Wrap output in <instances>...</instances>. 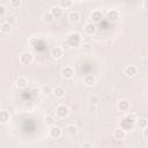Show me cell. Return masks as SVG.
Segmentation results:
<instances>
[{"label": "cell", "mask_w": 148, "mask_h": 148, "mask_svg": "<svg viewBox=\"0 0 148 148\" xmlns=\"http://www.w3.org/2000/svg\"><path fill=\"white\" fill-rule=\"evenodd\" d=\"M81 40H82V37H81V35H80L79 32H76V31L69 34V35L67 36V39H66V42H67V44L69 45V47H72V46H79V45L81 44Z\"/></svg>", "instance_id": "cell-1"}, {"label": "cell", "mask_w": 148, "mask_h": 148, "mask_svg": "<svg viewBox=\"0 0 148 148\" xmlns=\"http://www.w3.org/2000/svg\"><path fill=\"white\" fill-rule=\"evenodd\" d=\"M32 60H34V56L31 52L25 51V52H22L20 56V62L23 65H30L32 62Z\"/></svg>", "instance_id": "cell-2"}, {"label": "cell", "mask_w": 148, "mask_h": 148, "mask_svg": "<svg viewBox=\"0 0 148 148\" xmlns=\"http://www.w3.org/2000/svg\"><path fill=\"white\" fill-rule=\"evenodd\" d=\"M68 113H69V110H68V108L65 104H60V105H58L56 108V114L59 118H61V119L62 118H66L68 116Z\"/></svg>", "instance_id": "cell-3"}, {"label": "cell", "mask_w": 148, "mask_h": 148, "mask_svg": "<svg viewBox=\"0 0 148 148\" xmlns=\"http://www.w3.org/2000/svg\"><path fill=\"white\" fill-rule=\"evenodd\" d=\"M61 75H62L64 79H67V80L72 79L73 75H74V69H73V67H71V66H65V67L61 69Z\"/></svg>", "instance_id": "cell-4"}, {"label": "cell", "mask_w": 148, "mask_h": 148, "mask_svg": "<svg viewBox=\"0 0 148 148\" xmlns=\"http://www.w3.org/2000/svg\"><path fill=\"white\" fill-rule=\"evenodd\" d=\"M49 134H50V136L51 138H53V139H58V138H60L61 136V128L59 127V126H51V128L49 130Z\"/></svg>", "instance_id": "cell-5"}, {"label": "cell", "mask_w": 148, "mask_h": 148, "mask_svg": "<svg viewBox=\"0 0 148 148\" xmlns=\"http://www.w3.org/2000/svg\"><path fill=\"white\" fill-rule=\"evenodd\" d=\"M106 17H108L111 22H116V21L120 17V13H119L117 9H110V10H108V13H106Z\"/></svg>", "instance_id": "cell-6"}, {"label": "cell", "mask_w": 148, "mask_h": 148, "mask_svg": "<svg viewBox=\"0 0 148 148\" xmlns=\"http://www.w3.org/2000/svg\"><path fill=\"white\" fill-rule=\"evenodd\" d=\"M50 13H51V15L53 16V18H59V17H61V16H62L64 10H62V8H61V7H59V6H54V7H52V8H51Z\"/></svg>", "instance_id": "cell-7"}, {"label": "cell", "mask_w": 148, "mask_h": 148, "mask_svg": "<svg viewBox=\"0 0 148 148\" xmlns=\"http://www.w3.org/2000/svg\"><path fill=\"white\" fill-rule=\"evenodd\" d=\"M51 56H52L54 59H60V58L64 56V50H62V47H60V46H54V47L51 50Z\"/></svg>", "instance_id": "cell-8"}, {"label": "cell", "mask_w": 148, "mask_h": 148, "mask_svg": "<svg viewBox=\"0 0 148 148\" xmlns=\"http://www.w3.org/2000/svg\"><path fill=\"white\" fill-rule=\"evenodd\" d=\"M125 135H126V132L121 127H117L113 131V138L116 140H123V139H125Z\"/></svg>", "instance_id": "cell-9"}, {"label": "cell", "mask_w": 148, "mask_h": 148, "mask_svg": "<svg viewBox=\"0 0 148 148\" xmlns=\"http://www.w3.org/2000/svg\"><path fill=\"white\" fill-rule=\"evenodd\" d=\"M84 32L87 34V35H94L95 32H96V25H95V23H92V22H88V23H86L84 24Z\"/></svg>", "instance_id": "cell-10"}, {"label": "cell", "mask_w": 148, "mask_h": 148, "mask_svg": "<svg viewBox=\"0 0 148 148\" xmlns=\"http://www.w3.org/2000/svg\"><path fill=\"white\" fill-rule=\"evenodd\" d=\"M117 106H118L119 111L127 112V111H128V109H130V102H128V101H126V99H120V101L118 102Z\"/></svg>", "instance_id": "cell-11"}, {"label": "cell", "mask_w": 148, "mask_h": 148, "mask_svg": "<svg viewBox=\"0 0 148 148\" xmlns=\"http://www.w3.org/2000/svg\"><path fill=\"white\" fill-rule=\"evenodd\" d=\"M27 84H28V80H27L25 76H18V77L16 79V81H15V86H16L17 88H20V89L25 88Z\"/></svg>", "instance_id": "cell-12"}, {"label": "cell", "mask_w": 148, "mask_h": 148, "mask_svg": "<svg viewBox=\"0 0 148 148\" xmlns=\"http://www.w3.org/2000/svg\"><path fill=\"white\" fill-rule=\"evenodd\" d=\"M83 82H84V84H86L87 87H92V86L96 83V79H95V76H94V75L88 74V75H86V76H84Z\"/></svg>", "instance_id": "cell-13"}, {"label": "cell", "mask_w": 148, "mask_h": 148, "mask_svg": "<svg viewBox=\"0 0 148 148\" xmlns=\"http://www.w3.org/2000/svg\"><path fill=\"white\" fill-rule=\"evenodd\" d=\"M10 119V114L6 110H0V124H6Z\"/></svg>", "instance_id": "cell-14"}, {"label": "cell", "mask_w": 148, "mask_h": 148, "mask_svg": "<svg viewBox=\"0 0 148 148\" xmlns=\"http://www.w3.org/2000/svg\"><path fill=\"white\" fill-rule=\"evenodd\" d=\"M90 17L92 18L94 22H99V21L103 18V13H102V10H99V9H95V10L91 13Z\"/></svg>", "instance_id": "cell-15"}, {"label": "cell", "mask_w": 148, "mask_h": 148, "mask_svg": "<svg viewBox=\"0 0 148 148\" xmlns=\"http://www.w3.org/2000/svg\"><path fill=\"white\" fill-rule=\"evenodd\" d=\"M68 18H69V21H71V22L76 23V22H79V21H80L81 15H80V13H79V12H76V10H72V12L69 13V15H68Z\"/></svg>", "instance_id": "cell-16"}, {"label": "cell", "mask_w": 148, "mask_h": 148, "mask_svg": "<svg viewBox=\"0 0 148 148\" xmlns=\"http://www.w3.org/2000/svg\"><path fill=\"white\" fill-rule=\"evenodd\" d=\"M52 94H54V96L57 97V98H61V97H64L65 96V94H66V90H65V88H62V87H56L54 89H53V92Z\"/></svg>", "instance_id": "cell-17"}, {"label": "cell", "mask_w": 148, "mask_h": 148, "mask_svg": "<svg viewBox=\"0 0 148 148\" xmlns=\"http://www.w3.org/2000/svg\"><path fill=\"white\" fill-rule=\"evenodd\" d=\"M125 74H126L127 76H130V77L134 76V75L136 74V67L133 66V65H128V66H126V68H125Z\"/></svg>", "instance_id": "cell-18"}, {"label": "cell", "mask_w": 148, "mask_h": 148, "mask_svg": "<svg viewBox=\"0 0 148 148\" xmlns=\"http://www.w3.org/2000/svg\"><path fill=\"white\" fill-rule=\"evenodd\" d=\"M12 29H13V27L10 24H8L7 22H3L0 24V31L2 34H9L12 31Z\"/></svg>", "instance_id": "cell-19"}, {"label": "cell", "mask_w": 148, "mask_h": 148, "mask_svg": "<svg viewBox=\"0 0 148 148\" xmlns=\"http://www.w3.org/2000/svg\"><path fill=\"white\" fill-rule=\"evenodd\" d=\"M40 92H43L45 96H50V95L53 92V89L51 88V86L45 84V86H43V87L40 88Z\"/></svg>", "instance_id": "cell-20"}, {"label": "cell", "mask_w": 148, "mask_h": 148, "mask_svg": "<svg viewBox=\"0 0 148 148\" xmlns=\"http://www.w3.org/2000/svg\"><path fill=\"white\" fill-rule=\"evenodd\" d=\"M54 121H56V119H54V117L52 114H46L45 118H44V123L47 126H53L54 125Z\"/></svg>", "instance_id": "cell-21"}, {"label": "cell", "mask_w": 148, "mask_h": 148, "mask_svg": "<svg viewBox=\"0 0 148 148\" xmlns=\"http://www.w3.org/2000/svg\"><path fill=\"white\" fill-rule=\"evenodd\" d=\"M42 18H43V21L45 22V23H51L54 18H53V16L51 15V13L50 12H47V13H44L43 14V16H42Z\"/></svg>", "instance_id": "cell-22"}, {"label": "cell", "mask_w": 148, "mask_h": 148, "mask_svg": "<svg viewBox=\"0 0 148 148\" xmlns=\"http://www.w3.org/2000/svg\"><path fill=\"white\" fill-rule=\"evenodd\" d=\"M135 123H136V125H138L139 127H141V128H145V127H147V125H148V121H147L146 118H139V119L135 120Z\"/></svg>", "instance_id": "cell-23"}, {"label": "cell", "mask_w": 148, "mask_h": 148, "mask_svg": "<svg viewBox=\"0 0 148 148\" xmlns=\"http://www.w3.org/2000/svg\"><path fill=\"white\" fill-rule=\"evenodd\" d=\"M73 5L72 0H60L59 1V7L61 8H69Z\"/></svg>", "instance_id": "cell-24"}, {"label": "cell", "mask_w": 148, "mask_h": 148, "mask_svg": "<svg viewBox=\"0 0 148 148\" xmlns=\"http://www.w3.org/2000/svg\"><path fill=\"white\" fill-rule=\"evenodd\" d=\"M67 132H68V134H71V135H76V134H77V127H76L75 125L71 124V125L67 126Z\"/></svg>", "instance_id": "cell-25"}, {"label": "cell", "mask_w": 148, "mask_h": 148, "mask_svg": "<svg viewBox=\"0 0 148 148\" xmlns=\"http://www.w3.org/2000/svg\"><path fill=\"white\" fill-rule=\"evenodd\" d=\"M135 120H136V118L134 117V114H132V113H130V114H126L125 117H124V121H126V123H130V124H134L135 123Z\"/></svg>", "instance_id": "cell-26"}, {"label": "cell", "mask_w": 148, "mask_h": 148, "mask_svg": "<svg viewBox=\"0 0 148 148\" xmlns=\"http://www.w3.org/2000/svg\"><path fill=\"white\" fill-rule=\"evenodd\" d=\"M89 103H90L91 105H97V104L99 103V98H98L96 95H92V96L89 97Z\"/></svg>", "instance_id": "cell-27"}, {"label": "cell", "mask_w": 148, "mask_h": 148, "mask_svg": "<svg viewBox=\"0 0 148 148\" xmlns=\"http://www.w3.org/2000/svg\"><path fill=\"white\" fill-rule=\"evenodd\" d=\"M21 3H22L21 0H12V1H10V6L14 7V8H18V7L21 6Z\"/></svg>", "instance_id": "cell-28"}, {"label": "cell", "mask_w": 148, "mask_h": 148, "mask_svg": "<svg viewBox=\"0 0 148 148\" xmlns=\"http://www.w3.org/2000/svg\"><path fill=\"white\" fill-rule=\"evenodd\" d=\"M5 22H7L8 24H10L12 27H13V24H15L16 23V18L14 17V16H8L7 18H6V21Z\"/></svg>", "instance_id": "cell-29"}, {"label": "cell", "mask_w": 148, "mask_h": 148, "mask_svg": "<svg viewBox=\"0 0 148 148\" xmlns=\"http://www.w3.org/2000/svg\"><path fill=\"white\" fill-rule=\"evenodd\" d=\"M28 43H29L30 46H36L37 43H38V39H37L36 37H30L29 40H28Z\"/></svg>", "instance_id": "cell-30"}, {"label": "cell", "mask_w": 148, "mask_h": 148, "mask_svg": "<svg viewBox=\"0 0 148 148\" xmlns=\"http://www.w3.org/2000/svg\"><path fill=\"white\" fill-rule=\"evenodd\" d=\"M39 92H40V89H38V88H32L31 89V95L32 96H38Z\"/></svg>", "instance_id": "cell-31"}, {"label": "cell", "mask_w": 148, "mask_h": 148, "mask_svg": "<svg viewBox=\"0 0 148 148\" xmlns=\"http://www.w3.org/2000/svg\"><path fill=\"white\" fill-rule=\"evenodd\" d=\"M6 13H7V9H6V7H5L3 5H0V16H3Z\"/></svg>", "instance_id": "cell-32"}, {"label": "cell", "mask_w": 148, "mask_h": 148, "mask_svg": "<svg viewBox=\"0 0 148 148\" xmlns=\"http://www.w3.org/2000/svg\"><path fill=\"white\" fill-rule=\"evenodd\" d=\"M83 51L84 52H91V45L90 44H84L83 45Z\"/></svg>", "instance_id": "cell-33"}, {"label": "cell", "mask_w": 148, "mask_h": 148, "mask_svg": "<svg viewBox=\"0 0 148 148\" xmlns=\"http://www.w3.org/2000/svg\"><path fill=\"white\" fill-rule=\"evenodd\" d=\"M82 148H92V143H91V142H89V141H87V142H83V145H82Z\"/></svg>", "instance_id": "cell-34"}, {"label": "cell", "mask_w": 148, "mask_h": 148, "mask_svg": "<svg viewBox=\"0 0 148 148\" xmlns=\"http://www.w3.org/2000/svg\"><path fill=\"white\" fill-rule=\"evenodd\" d=\"M147 134H148V127H145V128H143V132H142L143 139H147Z\"/></svg>", "instance_id": "cell-35"}, {"label": "cell", "mask_w": 148, "mask_h": 148, "mask_svg": "<svg viewBox=\"0 0 148 148\" xmlns=\"http://www.w3.org/2000/svg\"><path fill=\"white\" fill-rule=\"evenodd\" d=\"M61 46H62V50H64V49H68V47H69V45L67 44V42H66V40H64V42H62V45H61Z\"/></svg>", "instance_id": "cell-36"}, {"label": "cell", "mask_w": 148, "mask_h": 148, "mask_svg": "<svg viewBox=\"0 0 148 148\" xmlns=\"http://www.w3.org/2000/svg\"><path fill=\"white\" fill-rule=\"evenodd\" d=\"M142 6H143L145 8H147V6H148V2H147V1H143V2H142Z\"/></svg>", "instance_id": "cell-37"}]
</instances>
